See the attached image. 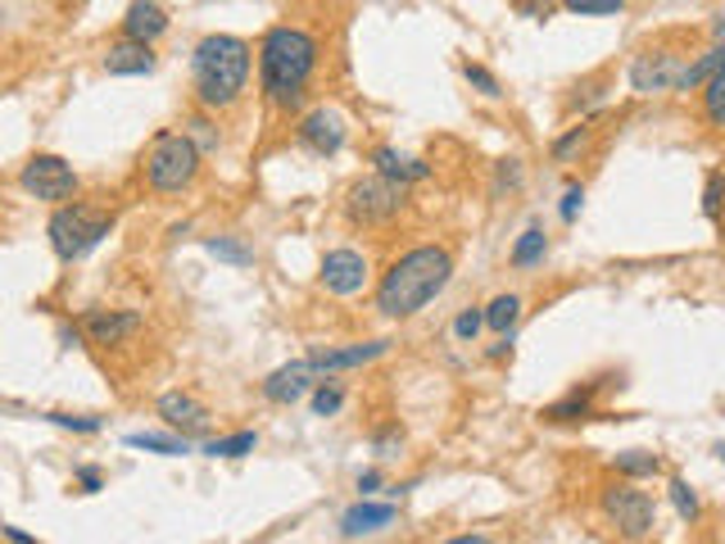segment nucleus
I'll return each mask as SVG.
<instances>
[{"mask_svg": "<svg viewBox=\"0 0 725 544\" xmlns=\"http://www.w3.org/2000/svg\"><path fill=\"white\" fill-rule=\"evenodd\" d=\"M517 318H521V300H517V295H499V300H490V309H486V327L499 331V336H508L517 327Z\"/></svg>", "mask_w": 725, "mask_h": 544, "instance_id": "nucleus-24", "label": "nucleus"}, {"mask_svg": "<svg viewBox=\"0 0 725 544\" xmlns=\"http://www.w3.org/2000/svg\"><path fill=\"white\" fill-rule=\"evenodd\" d=\"M449 277H454L449 250H441V245H417V250H408L391 273L381 277L376 309L385 318H413L449 286Z\"/></svg>", "mask_w": 725, "mask_h": 544, "instance_id": "nucleus-2", "label": "nucleus"}, {"mask_svg": "<svg viewBox=\"0 0 725 544\" xmlns=\"http://www.w3.org/2000/svg\"><path fill=\"white\" fill-rule=\"evenodd\" d=\"M721 195H725V177L712 173V177H707V195H703V214H707L712 223L721 218Z\"/></svg>", "mask_w": 725, "mask_h": 544, "instance_id": "nucleus-35", "label": "nucleus"}, {"mask_svg": "<svg viewBox=\"0 0 725 544\" xmlns=\"http://www.w3.org/2000/svg\"><path fill=\"white\" fill-rule=\"evenodd\" d=\"M725 64V45H712V51H703L694 64H685V73H681V86H675V91H694V86H703L716 69Z\"/></svg>", "mask_w": 725, "mask_h": 544, "instance_id": "nucleus-21", "label": "nucleus"}, {"mask_svg": "<svg viewBox=\"0 0 725 544\" xmlns=\"http://www.w3.org/2000/svg\"><path fill=\"white\" fill-rule=\"evenodd\" d=\"M168 32V14L164 6H155V0H132L127 14H123V37L132 41H155Z\"/></svg>", "mask_w": 725, "mask_h": 544, "instance_id": "nucleus-17", "label": "nucleus"}, {"mask_svg": "<svg viewBox=\"0 0 725 544\" xmlns=\"http://www.w3.org/2000/svg\"><path fill=\"white\" fill-rule=\"evenodd\" d=\"M662 468L657 454H644V450H631V454H617V472L621 476H653Z\"/></svg>", "mask_w": 725, "mask_h": 544, "instance_id": "nucleus-27", "label": "nucleus"}, {"mask_svg": "<svg viewBox=\"0 0 725 544\" xmlns=\"http://www.w3.org/2000/svg\"><path fill=\"white\" fill-rule=\"evenodd\" d=\"M255 431H236V435H222V440H214L209 444V454L214 459H246V454H255Z\"/></svg>", "mask_w": 725, "mask_h": 544, "instance_id": "nucleus-25", "label": "nucleus"}, {"mask_svg": "<svg viewBox=\"0 0 725 544\" xmlns=\"http://www.w3.org/2000/svg\"><path fill=\"white\" fill-rule=\"evenodd\" d=\"M132 450H151V454H164V459H177V454H190V435H155V431H136L127 435Z\"/></svg>", "mask_w": 725, "mask_h": 544, "instance_id": "nucleus-20", "label": "nucleus"}, {"mask_svg": "<svg viewBox=\"0 0 725 544\" xmlns=\"http://www.w3.org/2000/svg\"><path fill=\"white\" fill-rule=\"evenodd\" d=\"M586 136H590V127H571L562 141H553V160H567L571 151H580V145H586Z\"/></svg>", "mask_w": 725, "mask_h": 544, "instance_id": "nucleus-37", "label": "nucleus"}, {"mask_svg": "<svg viewBox=\"0 0 725 544\" xmlns=\"http://www.w3.org/2000/svg\"><path fill=\"white\" fill-rule=\"evenodd\" d=\"M300 141L309 145L313 155H335L345 145V119L335 114V110H313L300 123Z\"/></svg>", "mask_w": 725, "mask_h": 544, "instance_id": "nucleus-13", "label": "nucleus"}, {"mask_svg": "<svg viewBox=\"0 0 725 544\" xmlns=\"http://www.w3.org/2000/svg\"><path fill=\"white\" fill-rule=\"evenodd\" d=\"M716 459H721V463H725V440H721V444H716Z\"/></svg>", "mask_w": 725, "mask_h": 544, "instance_id": "nucleus-45", "label": "nucleus"}, {"mask_svg": "<svg viewBox=\"0 0 725 544\" xmlns=\"http://www.w3.org/2000/svg\"><path fill=\"white\" fill-rule=\"evenodd\" d=\"M186 136L200 145V151H218V127L209 123V119H190V127H186Z\"/></svg>", "mask_w": 725, "mask_h": 544, "instance_id": "nucleus-34", "label": "nucleus"}, {"mask_svg": "<svg viewBox=\"0 0 725 544\" xmlns=\"http://www.w3.org/2000/svg\"><path fill=\"white\" fill-rule=\"evenodd\" d=\"M114 218L101 214V209H86V205H60L55 218H51V245H55V255L60 259H82L91 255L95 245H101L110 236Z\"/></svg>", "mask_w": 725, "mask_h": 544, "instance_id": "nucleus-5", "label": "nucleus"}, {"mask_svg": "<svg viewBox=\"0 0 725 544\" xmlns=\"http://www.w3.org/2000/svg\"><path fill=\"white\" fill-rule=\"evenodd\" d=\"M712 32H716V37L725 41V19H716V23H712Z\"/></svg>", "mask_w": 725, "mask_h": 544, "instance_id": "nucleus-44", "label": "nucleus"}, {"mask_svg": "<svg viewBox=\"0 0 725 544\" xmlns=\"http://www.w3.org/2000/svg\"><path fill=\"white\" fill-rule=\"evenodd\" d=\"M372 160H376V173H381V177H391V182H400V186H408V182H426V177H431V164L408 160V155L391 151V145H381V151H376Z\"/></svg>", "mask_w": 725, "mask_h": 544, "instance_id": "nucleus-19", "label": "nucleus"}, {"mask_svg": "<svg viewBox=\"0 0 725 544\" xmlns=\"http://www.w3.org/2000/svg\"><path fill=\"white\" fill-rule=\"evenodd\" d=\"M200 155L205 151L186 132H159L141 160L145 182H151V191H159V195H177L200 177Z\"/></svg>", "mask_w": 725, "mask_h": 544, "instance_id": "nucleus-4", "label": "nucleus"}, {"mask_svg": "<svg viewBox=\"0 0 725 544\" xmlns=\"http://www.w3.org/2000/svg\"><path fill=\"white\" fill-rule=\"evenodd\" d=\"M341 404H345V390L335 386V381H322V386H318V394H313V413H318V418H331V413L341 409Z\"/></svg>", "mask_w": 725, "mask_h": 544, "instance_id": "nucleus-30", "label": "nucleus"}, {"mask_svg": "<svg viewBox=\"0 0 725 544\" xmlns=\"http://www.w3.org/2000/svg\"><path fill=\"white\" fill-rule=\"evenodd\" d=\"M603 517L617 526V535H625V540H644V535H653V526H657V513H653V500L644 490H635V485H612V490H603Z\"/></svg>", "mask_w": 725, "mask_h": 544, "instance_id": "nucleus-7", "label": "nucleus"}, {"mask_svg": "<svg viewBox=\"0 0 725 544\" xmlns=\"http://www.w3.org/2000/svg\"><path fill=\"white\" fill-rule=\"evenodd\" d=\"M486 327V314H476V309H467V314H458V322H454V336L458 340H476V331Z\"/></svg>", "mask_w": 725, "mask_h": 544, "instance_id": "nucleus-36", "label": "nucleus"}, {"mask_svg": "<svg viewBox=\"0 0 725 544\" xmlns=\"http://www.w3.org/2000/svg\"><path fill=\"white\" fill-rule=\"evenodd\" d=\"M376 485H381V476H376V472H363V476H359V490H363V494H372Z\"/></svg>", "mask_w": 725, "mask_h": 544, "instance_id": "nucleus-42", "label": "nucleus"}, {"mask_svg": "<svg viewBox=\"0 0 725 544\" xmlns=\"http://www.w3.org/2000/svg\"><path fill=\"white\" fill-rule=\"evenodd\" d=\"M82 331L91 345H123L141 331V314L127 309H86L82 314Z\"/></svg>", "mask_w": 725, "mask_h": 544, "instance_id": "nucleus-10", "label": "nucleus"}, {"mask_svg": "<svg viewBox=\"0 0 725 544\" xmlns=\"http://www.w3.org/2000/svg\"><path fill=\"white\" fill-rule=\"evenodd\" d=\"M463 78L480 91V95H490V101H499V95H504V86H499V78L490 73V69H480V64H463Z\"/></svg>", "mask_w": 725, "mask_h": 544, "instance_id": "nucleus-31", "label": "nucleus"}, {"mask_svg": "<svg viewBox=\"0 0 725 544\" xmlns=\"http://www.w3.org/2000/svg\"><path fill=\"white\" fill-rule=\"evenodd\" d=\"M562 6H567V14L590 19V14H621L625 0H562Z\"/></svg>", "mask_w": 725, "mask_h": 544, "instance_id": "nucleus-29", "label": "nucleus"}, {"mask_svg": "<svg viewBox=\"0 0 725 544\" xmlns=\"http://www.w3.org/2000/svg\"><path fill=\"white\" fill-rule=\"evenodd\" d=\"M77 481H82V490H86V494L101 490V472H95V468H77Z\"/></svg>", "mask_w": 725, "mask_h": 544, "instance_id": "nucleus-40", "label": "nucleus"}, {"mask_svg": "<svg viewBox=\"0 0 725 544\" xmlns=\"http://www.w3.org/2000/svg\"><path fill=\"white\" fill-rule=\"evenodd\" d=\"M19 182H23L28 195H37V201H45V205H64V201H73V195H77V173L60 155H32L23 164Z\"/></svg>", "mask_w": 725, "mask_h": 544, "instance_id": "nucleus-8", "label": "nucleus"}, {"mask_svg": "<svg viewBox=\"0 0 725 544\" xmlns=\"http://www.w3.org/2000/svg\"><path fill=\"white\" fill-rule=\"evenodd\" d=\"M400 209H404V186L391 182V177L372 173V177H359V182L350 186L345 214H350V223H359V227H381V223H391Z\"/></svg>", "mask_w": 725, "mask_h": 544, "instance_id": "nucleus-6", "label": "nucleus"}, {"mask_svg": "<svg viewBox=\"0 0 725 544\" xmlns=\"http://www.w3.org/2000/svg\"><path fill=\"white\" fill-rule=\"evenodd\" d=\"M580 205H586V186H580V182H571V186L562 191V205H558V218H562V223H576V214H580Z\"/></svg>", "mask_w": 725, "mask_h": 544, "instance_id": "nucleus-33", "label": "nucleus"}, {"mask_svg": "<svg viewBox=\"0 0 725 544\" xmlns=\"http://www.w3.org/2000/svg\"><path fill=\"white\" fill-rule=\"evenodd\" d=\"M545 418H549V422H580V418H590V394H580V390L567 394L562 404H549V409H545Z\"/></svg>", "mask_w": 725, "mask_h": 544, "instance_id": "nucleus-26", "label": "nucleus"}, {"mask_svg": "<svg viewBox=\"0 0 725 544\" xmlns=\"http://www.w3.org/2000/svg\"><path fill=\"white\" fill-rule=\"evenodd\" d=\"M512 350V345H508V336H499V345H490V359H504Z\"/></svg>", "mask_w": 725, "mask_h": 544, "instance_id": "nucleus-43", "label": "nucleus"}, {"mask_svg": "<svg viewBox=\"0 0 725 544\" xmlns=\"http://www.w3.org/2000/svg\"><path fill=\"white\" fill-rule=\"evenodd\" d=\"M318 37L304 28H272L259 45V73H263V91L277 110H296L304 101V86L318 73Z\"/></svg>", "mask_w": 725, "mask_h": 544, "instance_id": "nucleus-1", "label": "nucleus"}, {"mask_svg": "<svg viewBox=\"0 0 725 544\" xmlns=\"http://www.w3.org/2000/svg\"><path fill=\"white\" fill-rule=\"evenodd\" d=\"M205 250H209V255H218V259H227V264H250V259H255V255L246 250V245L222 240V236H218V240H205Z\"/></svg>", "mask_w": 725, "mask_h": 544, "instance_id": "nucleus-32", "label": "nucleus"}, {"mask_svg": "<svg viewBox=\"0 0 725 544\" xmlns=\"http://www.w3.org/2000/svg\"><path fill=\"white\" fill-rule=\"evenodd\" d=\"M671 504H675V513H681L685 522H698V513H703V504H698V494H694L690 481H671Z\"/></svg>", "mask_w": 725, "mask_h": 544, "instance_id": "nucleus-28", "label": "nucleus"}, {"mask_svg": "<svg viewBox=\"0 0 725 544\" xmlns=\"http://www.w3.org/2000/svg\"><path fill=\"white\" fill-rule=\"evenodd\" d=\"M0 535H6V540H14V544H32V535H28V531H19V526H6Z\"/></svg>", "mask_w": 725, "mask_h": 544, "instance_id": "nucleus-41", "label": "nucleus"}, {"mask_svg": "<svg viewBox=\"0 0 725 544\" xmlns=\"http://www.w3.org/2000/svg\"><path fill=\"white\" fill-rule=\"evenodd\" d=\"M521 182V168H517V160H504L499 164V182H495V191H504V186H517Z\"/></svg>", "mask_w": 725, "mask_h": 544, "instance_id": "nucleus-39", "label": "nucleus"}, {"mask_svg": "<svg viewBox=\"0 0 725 544\" xmlns=\"http://www.w3.org/2000/svg\"><path fill=\"white\" fill-rule=\"evenodd\" d=\"M385 350H391V340H367V345H350V350H313L309 359L318 372H341V368H363Z\"/></svg>", "mask_w": 725, "mask_h": 544, "instance_id": "nucleus-16", "label": "nucleus"}, {"mask_svg": "<svg viewBox=\"0 0 725 544\" xmlns=\"http://www.w3.org/2000/svg\"><path fill=\"white\" fill-rule=\"evenodd\" d=\"M681 73H685L681 55H666V51H644V55H635V64H631V86H635L640 95L675 91V86H681Z\"/></svg>", "mask_w": 725, "mask_h": 544, "instance_id": "nucleus-9", "label": "nucleus"}, {"mask_svg": "<svg viewBox=\"0 0 725 544\" xmlns=\"http://www.w3.org/2000/svg\"><path fill=\"white\" fill-rule=\"evenodd\" d=\"M703 119L712 127H725V64L703 82Z\"/></svg>", "mask_w": 725, "mask_h": 544, "instance_id": "nucleus-23", "label": "nucleus"}, {"mask_svg": "<svg viewBox=\"0 0 725 544\" xmlns=\"http://www.w3.org/2000/svg\"><path fill=\"white\" fill-rule=\"evenodd\" d=\"M395 522V504H354L345 517H341V535L345 540H359V535H372L381 526H391Z\"/></svg>", "mask_w": 725, "mask_h": 544, "instance_id": "nucleus-18", "label": "nucleus"}, {"mask_svg": "<svg viewBox=\"0 0 725 544\" xmlns=\"http://www.w3.org/2000/svg\"><path fill=\"white\" fill-rule=\"evenodd\" d=\"M545 250H549V236L540 227H526L521 240L512 245V268H536L545 259Z\"/></svg>", "mask_w": 725, "mask_h": 544, "instance_id": "nucleus-22", "label": "nucleus"}, {"mask_svg": "<svg viewBox=\"0 0 725 544\" xmlns=\"http://www.w3.org/2000/svg\"><path fill=\"white\" fill-rule=\"evenodd\" d=\"M322 286L331 295H359L367 286V259L359 250H331L322 259Z\"/></svg>", "mask_w": 725, "mask_h": 544, "instance_id": "nucleus-11", "label": "nucleus"}, {"mask_svg": "<svg viewBox=\"0 0 725 544\" xmlns=\"http://www.w3.org/2000/svg\"><path fill=\"white\" fill-rule=\"evenodd\" d=\"M159 418H164L173 431H182V435H200V431L209 427V409H205L200 400H190V394H182V390L164 394V400H159Z\"/></svg>", "mask_w": 725, "mask_h": 544, "instance_id": "nucleus-14", "label": "nucleus"}, {"mask_svg": "<svg viewBox=\"0 0 725 544\" xmlns=\"http://www.w3.org/2000/svg\"><path fill=\"white\" fill-rule=\"evenodd\" d=\"M105 69L114 78H141V73H155V51H151V41H132L123 37L118 45H110L105 51Z\"/></svg>", "mask_w": 725, "mask_h": 544, "instance_id": "nucleus-15", "label": "nucleus"}, {"mask_svg": "<svg viewBox=\"0 0 725 544\" xmlns=\"http://www.w3.org/2000/svg\"><path fill=\"white\" fill-rule=\"evenodd\" d=\"M313 377H318L313 359H296V363L277 368V372L263 381V394H268L272 404H296V400H304V394L313 390Z\"/></svg>", "mask_w": 725, "mask_h": 544, "instance_id": "nucleus-12", "label": "nucleus"}, {"mask_svg": "<svg viewBox=\"0 0 725 544\" xmlns=\"http://www.w3.org/2000/svg\"><path fill=\"white\" fill-rule=\"evenodd\" d=\"M190 73H196V95L205 110H227L250 82V45L231 37V32H214L196 45L190 55Z\"/></svg>", "mask_w": 725, "mask_h": 544, "instance_id": "nucleus-3", "label": "nucleus"}, {"mask_svg": "<svg viewBox=\"0 0 725 544\" xmlns=\"http://www.w3.org/2000/svg\"><path fill=\"white\" fill-rule=\"evenodd\" d=\"M45 422L73 427V431H101V418H73V413H45Z\"/></svg>", "mask_w": 725, "mask_h": 544, "instance_id": "nucleus-38", "label": "nucleus"}]
</instances>
